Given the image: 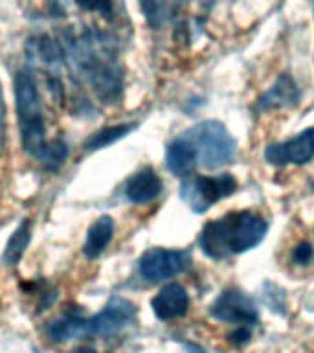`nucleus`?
<instances>
[{
    "instance_id": "f257e3e1",
    "label": "nucleus",
    "mask_w": 314,
    "mask_h": 353,
    "mask_svg": "<svg viewBox=\"0 0 314 353\" xmlns=\"http://www.w3.org/2000/svg\"><path fill=\"white\" fill-rule=\"evenodd\" d=\"M269 223L253 212H231L204 226L198 245L211 259H226L247 252L263 241Z\"/></svg>"
},
{
    "instance_id": "f03ea898",
    "label": "nucleus",
    "mask_w": 314,
    "mask_h": 353,
    "mask_svg": "<svg viewBox=\"0 0 314 353\" xmlns=\"http://www.w3.org/2000/svg\"><path fill=\"white\" fill-rule=\"evenodd\" d=\"M77 72L103 101H114L121 90V74L118 57L101 35L72 37L66 43Z\"/></svg>"
},
{
    "instance_id": "7ed1b4c3",
    "label": "nucleus",
    "mask_w": 314,
    "mask_h": 353,
    "mask_svg": "<svg viewBox=\"0 0 314 353\" xmlns=\"http://www.w3.org/2000/svg\"><path fill=\"white\" fill-rule=\"evenodd\" d=\"M15 101L22 148L30 157L41 160L48 142H46L43 101L35 77L30 70H21L17 74Z\"/></svg>"
},
{
    "instance_id": "20e7f679",
    "label": "nucleus",
    "mask_w": 314,
    "mask_h": 353,
    "mask_svg": "<svg viewBox=\"0 0 314 353\" xmlns=\"http://www.w3.org/2000/svg\"><path fill=\"white\" fill-rule=\"evenodd\" d=\"M193 143L197 151V162L208 170H217L220 165L233 160L237 151V143L224 123L217 120L200 121L184 134Z\"/></svg>"
},
{
    "instance_id": "39448f33",
    "label": "nucleus",
    "mask_w": 314,
    "mask_h": 353,
    "mask_svg": "<svg viewBox=\"0 0 314 353\" xmlns=\"http://www.w3.org/2000/svg\"><path fill=\"white\" fill-rule=\"evenodd\" d=\"M237 190L236 176L230 173H222L217 176L208 175H189L184 176L180 186L182 201L197 214H204L220 199L230 197Z\"/></svg>"
},
{
    "instance_id": "423d86ee",
    "label": "nucleus",
    "mask_w": 314,
    "mask_h": 353,
    "mask_svg": "<svg viewBox=\"0 0 314 353\" xmlns=\"http://www.w3.org/2000/svg\"><path fill=\"white\" fill-rule=\"evenodd\" d=\"M209 314L219 322L233 324L237 327H253L259 322L258 305L242 291L231 287L217 296L209 305Z\"/></svg>"
},
{
    "instance_id": "0eeeda50",
    "label": "nucleus",
    "mask_w": 314,
    "mask_h": 353,
    "mask_svg": "<svg viewBox=\"0 0 314 353\" xmlns=\"http://www.w3.org/2000/svg\"><path fill=\"white\" fill-rule=\"evenodd\" d=\"M191 258L184 250L173 248H149L138 261V270L145 281L156 283L175 278L189 267Z\"/></svg>"
},
{
    "instance_id": "6e6552de",
    "label": "nucleus",
    "mask_w": 314,
    "mask_h": 353,
    "mask_svg": "<svg viewBox=\"0 0 314 353\" xmlns=\"http://www.w3.org/2000/svg\"><path fill=\"white\" fill-rule=\"evenodd\" d=\"M136 316V305L125 298H110L98 314L83 319V336H109L121 331Z\"/></svg>"
},
{
    "instance_id": "1a4fd4ad",
    "label": "nucleus",
    "mask_w": 314,
    "mask_h": 353,
    "mask_svg": "<svg viewBox=\"0 0 314 353\" xmlns=\"http://www.w3.org/2000/svg\"><path fill=\"white\" fill-rule=\"evenodd\" d=\"M314 157V127L305 129L303 132L296 134L291 140L281 143H270L264 149V159L272 165H286V164H307Z\"/></svg>"
},
{
    "instance_id": "9d476101",
    "label": "nucleus",
    "mask_w": 314,
    "mask_h": 353,
    "mask_svg": "<svg viewBox=\"0 0 314 353\" xmlns=\"http://www.w3.org/2000/svg\"><path fill=\"white\" fill-rule=\"evenodd\" d=\"M154 316L162 322H169L184 316L189 309V294L180 283H167L151 300Z\"/></svg>"
},
{
    "instance_id": "9b49d317",
    "label": "nucleus",
    "mask_w": 314,
    "mask_h": 353,
    "mask_svg": "<svg viewBox=\"0 0 314 353\" xmlns=\"http://www.w3.org/2000/svg\"><path fill=\"white\" fill-rule=\"evenodd\" d=\"M162 192V181L151 168L138 171L127 181L125 195L134 204H147L158 197Z\"/></svg>"
},
{
    "instance_id": "f8f14e48",
    "label": "nucleus",
    "mask_w": 314,
    "mask_h": 353,
    "mask_svg": "<svg viewBox=\"0 0 314 353\" xmlns=\"http://www.w3.org/2000/svg\"><path fill=\"white\" fill-rule=\"evenodd\" d=\"M165 164L169 171L176 176H189L195 170L197 162V151L193 143L184 137H178L176 140L167 145L165 151Z\"/></svg>"
},
{
    "instance_id": "ddd939ff",
    "label": "nucleus",
    "mask_w": 314,
    "mask_h": 353,
    "mask_svg": "<svg viewBox=\"0 0 314 353\" xmlns=\"http://www.w3.org/2000/svg\"><path fill=\"white\" fill-rule=\"evenodd\" d=\"M300 99V90H297L296 83L292 81L291 76H281L266 92L259 98L258 110H275L292 107L297 103Z\"/></svg>"
},
{
    "instance_id": "4468645a",
    "label": "nucleus",
    "mask_w": 314,
    "mask_h": 353,
    "mask_svg": "<svg viewBox=\"0 0 314 353\" xmlns=\"http://www.w3.org/2000/svg\"><path fill=\"white\" fill-rule=\"evenodd\" d=\"M114 236V221L110 215H101L99 219L94 221V225L88 228L87 239L83 252L90 259L98 258L103 254V250L109 247L110 239Z\"/></svg>"
},
{
    "instance_id": "2eb2a0df",
    "label": "nucleus",
    "mask_w": 314,
    "mask_h": 353,
    "mask_svg": "<svg viewBox=\"0 0 314 353\" xmlns=\"http://www.w3.org/2000/svg\"><path fill=\"white\" fill-rule=\"evenodd\" d=\"M30 237H32V230H30V221H22L19 228H17L11 237L8 239V245L4 248V259L6 265H17L19 263V259L22 258V254L26 250L28 243H30Z\"/></svg>"
},
{
    "instance_id": "dca6fc26",
    "label": "nucleus",
    "mask_w": 314,
    "mask_h": 353,
    "mask_svg": "<svg viewBox=\"0 0 314 353\" xmlns=\"http://www.w3.org/2000/svg\"><path fill=\"white\" fill-rule=\"evenodd\" d=\"M132 129H134V125H131V123H120V125H110L105 127V129H99V131L94 132L92 137L85 142V149H88V151H98V149L109 148L114 142L127 137Z\"/></svg>"
},
{
    "instance_id": "f3484780",
    "label": "nucleus",
    "mask_w": 314,
    "mask_h": 353,
    "mask_svg": "<svg viewBox=\"0 0 314 353\" xmlns=\"http://www.w3.org/2000/svg\"><path fill=\"white\" fill-rule=\"evenodd\" d=\"M66 154H68V149L63 142L59 140H54V142H48L46 149H44L43 157H41V162H43L48 170H57L63 162L66 160Z\"/></svg>"
},
{
    "instance_id": "a211bd4d",
    "label": "nucleus",
    "mask_w": 314,
    "mask_h": 353,
    "mask_svg": "<svg viewBox=\"0 0 314 353\" xmlns=\"http://www.w3.org/2000/svg\"><path fill=\"white\" fill-rule=\"evenodd\" d=\"M138 6L142 10L145 21L151 24V28H158L164 21L165 2L164 0H138Z\"/></svg>"
},
{
    "instance_id": "6ab92c4d",
    "label": "nucleus",
    "mask_w": 314,
    "mask_h": 353,
    "mask_svg": "<svg viewBox=\"0 0 314 353\" xmlns=\"http://www.w3.org/2000/svg\"><path fill=\"white\" fill-rule=\"evenodd\" d=\"M76 4L85 11H94V13H101V15H109L114 8L112 0H76Z\"/></svg>"
},
{
    "instance_id": "aec40b11",
    "label": "nucleus",
    "mask_w": 314,
    "mask_h": 353,
    "mask_svg": "<svg viewBox=\"0 0 314 353\" xmlns=\"http://www.w3.org/2000/svg\"><path fill=\"white\" fill-rule=\"evenodd\" d=\"M8 143V110H6L4 92H2V83H0V159L6 151Z\"/></svg>"
},
{
    "instance_id": "412c9836",
    "label": "nucleus",
    "mask_w": 314,
    "mask_h": 353,
    "mask_svg": "<svg viewBox=\"0 0 314 353\" xmlns=\"http://www.w3.org/2000/svg\"><path fill=\"white\" fill-rule=\"evenodd\" d=\"M314 258V250L311 247V243L307 241H302L297 243L296 248L292 250V259H294V263L297 265H308L313 261Z\"/></svg>"
},
{
    "instance_id": "4be33fe9",
    "label": "nucleus",
    "mask_w": 314,
    "mask_h": 353,
    "mask_svg": "<svg viewBox=\"0 0 314 353\" xmlns=\"http://www.w3.org/2000/svg\"><path fill=\"white\" fill-rule=\"evenodd\" d=\"M250 336H252V327H237L230 335V341L242 346V344H247Z\"/></svg>"
}]
</instances>
